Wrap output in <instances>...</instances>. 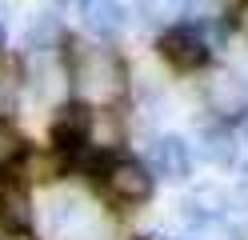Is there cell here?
Here are the masks:
<instances>
[{
    "label": "cell",
    "mask_w": 248,
    "mask_h": 240,
    "mask_svg": "<svg viewBox=\"0 0 248 240\" xmlns=\"http://www.w3.org/2000/svg\"><path fill=\"white\" fill-rule=\"evenodd\" d=\"M64 68H68V80L76 84V92L88 96V100H116V96H124V88H128V68H124V60L112 48H100V44L68 40Z\"/></svg>",
    "instance_id": "obj_1"
},
{
    "label": "cell",
    "mask_w": 248,
    "mask_h": 240,
    "mask_svg": "<svg viewBox=\"0 0 248 240\" xmlns=\"http://www.w3.org/2000/svg\"><path fill=\"white\" fill-rule=\"evenodd\" d=\"M156 52H160V60L172 72H200V68H208V60H212L208 40L200 36L196 28H188V24H176V28L160 32Z\"/></svg>",
    "instance_id": "obj_2"
},
{
    "label": "cell",
    "mask_w": 248,
    "mask_h": 240,
    "mask_svg": "<svg viewBox=\"0 0 248 240\" xmlns=\"http://www.w3.org/2000/svg\"><path fill=\"white\" fill-rule=\"evenodd\" d=\"M152 172L140 164V160H132V156H120L112 160V164L104 168V188H108V196H112L116 204H144L152 200Z\"/></svg>",
    "instance_id": "obj_3"
},
{
    "label": "cell",
    "mask_w": 248,
    "mask_h": 240,
    "mask_svg": "<svg viewBox=\"0 0 248 240\" xmlns=\"http://www.w3.org/2000/svg\"><path fill=\"white\" fill-rule=\"evenodd\" d=\"M204 104L220 120L248 116V80L236 76V72H212L204 80Z\"/></svg>",
    "instance_id": "obj_4"
},
{
    "label": "cell",
    "mask_w": 248,
    "mask_h": 240,
    "mask_svg": "<svg viewBox=\"0 0 248 240\" xmlns=\"http://www.w3.org/2000/svg\"><path fill=\"white\" fill-rule=\"evenodd\" d=\"M88 124H92V108L84 100H64L56 108V116H52V128H48L52 148L60 156L84 148V144H88Z\"/></svg>",
    "instance_id": "obj_5"
},
{
    "label": "cell",
    "mask_w": 248,
    "mask_h": 240,
    "mask_svg": "<svg viewBox=\"0 0 248 240\" xmlns=\"http://www.w3.org/2000/svg\"><path fill=\"white\" fill-rule=\"evenodd\" d=\"M148 172H152V180L156 176H164V180H172V184H180V180H188V172H192V152H188V144H184V136H156L148 144V164H144Z\"/></svg>",
    "instance_id": "obj_6"
},
{
    "label": "cell",
    "mask_w": 248,
    "mask_h": 240,
    "mask_svg": "<svg viewBox=\"0 0 248 240\" xmlns=\"http://www.w3.org/2000/svg\"><path fill=\"white\" fill-rule=\"evenodd\" d=\"M32 196H28V184L16 180V176H8L4 184H0V228L12 232V236H28L32 232Z\"/></svg>",
    "instance_id": "obj_7"
},
{
    "label": "cell",
    "mask_w": 248,
    "mask_h": 240,
    "mask_svg": "<svg viewBox=\"0 0 248 240\" xmlns=\"http://www.w3.org/2000/svg\"><path fill=\"white\" fill-rule=\"evenodd\" d=\"M80 20L88 32L108 40V36H120L128 28V8L120 0H80Z\"/></svg>",
    "instance_id": "obj_8"
},
{
    "label": "cell",
    "mask_w": 248,
    "mask_h": 240,
    "mask_svg": "<svg viewBox=\"0 0 248 240\" xmlns=\"http://www.w3.org/2000/svg\"><path fill=\"white\" fill-rule=\"evenodd\" d=\"M196 4H200V0H132V12H136L140 24L168 32V28H176Z\"/></svg>",
    "instance_id": "obj_9"
},
{
    "label": "cell",
    "mask_w": 248,
    "mask_h": 240,
    "mask_svg": "<svg viewBox=\"0 0 248 240\" xmlns=\"http://www.w3.org/2000/svg\"><path fill=\"white\" fill-rule=\"evenodd\" d=\"M24 100V68L20 60L0 48V120H12Z\"/></svg>",
    "instance_id": "obj_10"
},
{
    "label": "cell",
    "mask_w": 248,
    "mask_h": 240,
    "mask_svg": "<svg viewBox=\"0 0 248 240\" xmlns=\"http://www.w3.org/2000/svg\"><path fill=\"white\" fill-rule=\"evenodd\" d=\"M200 152H204L212 164H232L236 160V144H232V136H228V128H204L200 132Z\"/></svg>",
    "instance_id": "obj_11"
},
{
    "label": "cell",
    "mask_w": 248,
    "mask_h": 240,
    "mask_svg": "<svg viewBox=\"0 0 248 240\" xmlns=\"http://www.w3.org/2000/svg\"><path fill=\"white\" fill-rule=\"evenodd\" d=\"M24 40H28V48H36V52H48L52 44L64 40V28H60L52 16H40V20L28 24V36H24Z\"/></svg>",
    "instance_id": "obj_12"
},
{
    "label": "cell",
    "mask_w": 248,
    "mask_h": 240,
    "mask_svg": "<svg viewBox=\"0 0 248 240\" xmlns=\"http://www.w3.org/2000/svg\"><path fill=\"white\" fill-rule=\"evenodd\" d=\"M232 28H236V36L248 40V0H236V8H232Z\"/></svg>",
    "instance_id": "obj_13"
},
{
    "label": "cell",
    "mask_w": 248,
    "mask_h": 240,
    "mask_svg": "<svg viewBox=\"0 0 248 240\" xmlns=\"http://www.w3.org/2000/svg\"><path fill=\"white\" fill-rule=\"evenodd\" d=\"M0 44H4V24H0Z\"/></svg>",
    "instance_id": "obj_14"
}]
</instances>
